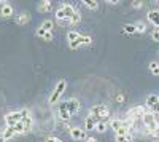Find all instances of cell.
<instances>
[{
    "instance_id": "obj_2",
    "label": "cell",
    "mask_w": 159,
    "mask_h": 142,
    "mask_svg": "<svg viewBox=\"0 0 159 142\" xmlns=\"http://www.w3.org/2000/svg\"><path fill=\"white\" fill-rule=\"evenodd\" d=\"M76 13V10L72 5H62L57 11H56V19L62 21L61 24H69V21L72 19V16Z\"/></svg>"
},
{
    "instance_id": "obj_36",
    "label": "cell",
    "mask_w": 159,
    "mask_h": 142,
    "mask_svg": "<svg viewBox=\"0 0 159 142\" xmlns=\"http://www.w3.org/2000/svg\"><path fill=\"white\" fill-rule=\"evenodd\" d=\"M0 142H7V139L3 137V134H2V133H0Z\"/></svg>"
},
{
    "instance_id": "obj_13",
    "label": "cell",
    "mask_w": 159,
    "mask_h": 142,
    "mask_svg": "<svg viewBox=\"0 0 159 142\" xmlns=\"http://www.w3.org/2000/svg\"><path fill=\"white\" fill-rule=\"evenodd\" d=\"M0 15H2L3 18H10L13 16V7L7 2H2V8H0Z\"/></svg>"
},
{
    "instance_id": "obj_31",
    "label": "cell",
    "mask_w": 159,
    "mask_h": 142,
    "mask_svg": "<svg viewBox=\"0 0 159 142\" xmlns=\"http://www.w3.org/2000/svg\"><path fill=\"white\" fill-rule=\"evenodd\" d=\"M45 142H62L61 139H57V137H46L45 139Z\"/></svg>"
},
{
    "instance_id": "obj_8",
    "label": "cell",
    "mask_w": 159,
    "mask_h": 142,
    "mask_svg": "<svg viewBox=\"0 0 159 142\" xmlns=\"http://www.w3.org/2000/svg\"><path fill=\"white\" fill-rule=\"evenodd\" d=\"M52 27H54V22L48 19V21H45V22H43V24H42V26H40V27L37 29L35 35L42 38V37H43V35H45L46 32H51V31H52Z\"/></svg>"
},
{
    "instance_id": "obj_29",
    "label": "cell",
    "mask_w": 159,
    "mask_h": 142,
    "mask_svg": "<svg viewBox=\"0 0 159 142\" xmlns=\"http://www.w3.org/2000/svg\"><path fill=\"white\" fill-rule=\"evenodd\" d=\"M137 26V34H143L145 31H147V26H145L143 22H135Z\"/></svg>"
},
{
    "instance_id": "obj_18",
    "label": "cell",
    "mask_w": 159,
    "mask_h": 142,
    "mask_svg": "<svg viewBox=\"0 0 159 142\" xmlns=\"http://www.w3.org/2000/svg\"><path fill=\"white\" fill-rule=\"evenodd\" d=\"M107 130H108V123H107V121H103V120H102V121H99V123L96 125V131H97V133H100V134H103Z\"/></svg>"
},
{
    "instance_id": "obj_33",
    "label": "cell",
    "mask_w": 159,
    "mask_h": 142,
    "mask_svg": "<svg viewBox=\"0 0 159 142\" xmlns=\"http://www.w3.org/2000/svg\"><path fill=\"white\" fill-rule=\"evenodd\" d=\"M132 7H134V8H142L143 2H132Z\"/></svg>"
},
{
    "instance_id": "obj_25",
    "label": "cell",
    "mask_w": 159,
    "mask_h": 142,
    "mask_svg": "<svg viewBox=\"0 0 159 142\" xmlns=\"http://www.w3.org/2000/svg\"><path fill=\"white\" fill-rule=\"evenodd\" d=\"M22 123H24V126H25V131H30V130H32V126H34V120H32V117L24 118Z\"/></svg>"
},
{
    "instance_id": "obj_9",
    "label": "cell",
    "mask_w": 159,
    "mask_h": 142,
    "mask_svg": "<svg viewBox=\"0 0 159 142\" xmlns=\"http://www.w3.org/2000/svg\"><path fill=\"white\" fill-rule=\"evenodd\" d=\"M70 137L75 140H86L88 136L81 128H70Z\"/></svg>"
},
{
    "instance_id": "obj_12",
    "label": "cell",
    "mask_w": 159,
    "mask_h": 142,
    "mask_svg": "<svg viewBox=\"0 0 159 142\" xmlns=\"http://www.w3.org/2000/svg\"><path fill=\"white\" fill-rule=\"evenodd\" d=\"M37 8H38L40 13H49L52 10V2H51V0H42Z\"/></svg>"
},
{
    "instance_id": "obj_21",
    "label": "cell",
    "mask_w": 159,
    "mask_h": 142,
    "mask_svg": "<svg viewBox=\"0 0 159 142\" xmlns=\"http://www.w3.org/2000/svg\"><path fill=\"white\" fill-rule=\"evenodd\" d=\"M123 31H124L126 34H129V35H132V34H137V26H135V24H126Z\"/></svg>"
},
{
    "instance_id": "obj_16",
    "label": "cell",
    "mask_w": 159,
    "mask_h": 142,
    "mask_svg": "<svg viewBox=\"0 0 159 142\" xmlns=\"http://www.w3.org/2000/svg\"><path fill=\"white\" fill-rule=\"evenodd\" d=\"M159 102V96L157 94H150L148 97H147V107L148 109H151V107H154L156 104Z\"/></svg>"
},
{
    "instance_id": "obj_28",
    "label": "cell",
    "mask_w": 159,
    "mask_h": 142,
    "mask_svg": "<svg viewBox=\"0 0 159 142\" xmlns=\"http://www.w3.org/2000/svg\"><path fill=\"white\" fill-rule=\"evenodd\" d=\"M80 21H81V15H80V11H76L75 15L72 16V19L69 21V24H78Z\"/></svg>"
},
{
    "instance_id": "obj_26",
    "label": "cell",
    "mask_w": 159,
    "mask_h": 142,
    "mask_svg": "<svg viewBox=\"0 0 159 142\" xmlns=\"http://www.w3.org/2000/svg\"><path fill=\"white\" fill-rule=\"evenodd\" d=\"M80 37V34L76 32V31H70L69 34H67V40H69V43H72V42H75L76 38Z\"/></svg>"
},
{
    "instance_id": "obj_22",
    "label": "cell",
    "mask_w": 159,
    "mask_h": 142,
    "mask_svg": "<svg viewBox=\"0 0 159 142\" xmlns=\"http://www.w3.org/2000/svg\"><path fill=\"white\" fill-rule=\"evenodd\" d=\"M150 72L154 75V77H159V64L157 62H150Z\"/></svg>"
},
{
    "instance_id": "obj_15",
    "label": "cell",
    "mask_w": 159,
    "mask_h": 142,
    "mask_svg": "<svg viewBox=\"0 0 159 142\" xmlns=\"http://www.w3.org/2000/svg\"><path fill=\"white\" fill-rule=\"evenodd\" d=\"M57 117L62 120V121H69L72 117H73V115L67 110V109H59V112H57Z\"/></svg>"
},
{
    "instance_id": "obj_23",
    "label": "cell",
    "mask_w": 159,
    "mask_h": 142,
    "mask_svg": "<svg viewBox=\"0 0 159 142\" xmlns=\"http://www.w3.org/2000/svg\"><path fill=\"white\" fill-rule=\"evenodd\" d=\"M132 139H134L132 133H130V134H127V136H116V137H115V140H116V142H132Z\"/></svg>"
},
{
    "instance_id": "obj_3",
    "label": "cell",
    "mask_w": 159,
    "mask_h": 142,
    "mask_svg": "<svg viewBox=\"0 0 159 142\" xmlns=\"http://www.w3.org/2000/svg\"><path fill=\"white\" fill-rule=\"evenodd\" d=\"M89 115L96 117L99 121H102V118H108L110 117V109L103 104H97V106H92L89 110Z\"/></svg>"
},
{
    "instance_id": "obj_6",
    "label": "cell",
    "mask_w": 159,
    "mask_h": 142,
    "mask_svg": "<svg viewBox=\"0 0 159 142\" xmlns=\"http://www.w3.org/2000/svg\"><path fill=\"white\" fill-rule=\"evenodd\" d=\"M22 113H21V110L19 112H10V113H7L5 115V123H7V126H15L16 123H19V121H22Z\"/></svg>"
},
{
    "instance_id": "obj_37",
    "label": "cell",
    "mask_w": 159,
    "mask_h": 142,
    "mask_svg": "<svg viewBox=\"0 0 159 142\" xmlns=\"http://www.w3.org/2000/svg\"><path fill=\"white\" fill-rule=\"evenodd\" d=\"M86 142H96V139H94V137H88Z\"/></svg>"
},
{
    "instance_id": "obj_11",
    "label": "cell",
    "mask_w": 159,
    "mask_h": 142,
    "mask_svg": "<svg viewBox=\"0 0 159 142\" xmlns=\"http://www.w3.org/2000/svg\"><path fill=\"white\" fill-rule=\"evenodd\" d=\"M147 19H148V22H151L157 29L159 27V10H150L148 15H147Z\"/></svg>"
},
{
    "instance_id": "obj_38",
    "label": "cell",
    "mask_w": 159,
    "mask_h": 142,
    "mask_svg": "<svg viewBox=\"0 0 159 142\" xmlns=\"http://www.w3.org/2000/svg\"><path fill=\"white\" fill-rule=\"evenodd\" d=\"M157 134H159V126H157ZM157 134H156V136H157Z\"/></svg>"
},
{
    "instance_id": "obj_4",
    "label": "cell",
    "mask_w": 159,
    "mask_h": 142,
    "mask_svg": "<svg viewBox=\"0 0 159 142\" xmlns=\"http://www.w3.org/2000/svg\"><path fill=\"white\" fill-rule=\"evenodd\" d=\"M65 88H67V82H65V80H59V82H57V86L54 88L52 94L49 96V104H51V106H56L57 102H59L61 96H62L64 91H65Z\"/></svg>"
},
{
    "instance_id": "obj_20",
    "label": "cell",
    "mask_w": 159,
    "mask_h": 142,
    "mask_svg": "<svg viewBox=\"0 0 159 142\" xmlns=\"http://www.w3.org/2000/svg\"><path fill=\"white\" fill-rule=\"evenodd\" d=\"M11 128H13V130H15V133H16V134H22V133H27V131H25V126H24V123H22V121L16 123L15 126H11Z\"/></svg>"
},
{
    "instance_id": "obj_39",
    "label": "cell",
    "mask_w": 159,
    "mask_h": 142,
    "mask_svg": "<svg viewBox=\"0 0 159 142\" xmlns=\"http://www.w3.org/2000/svg\"><path fill=\"white\" fill-rule=\"evenodd\" d=\"M156 137H157V139H159V134H157V136H156Z\"/></svg>"
},
{
    "instance_id": "obj_17",
    "label": "cell",
    "mask_w": 159,
    "mask_h": 142,
    "mask_svg": "<svg viewBox=\"0 0 159 142\" xmlns=\"http://www.w3.org/2000/svg\"><path fill=\"white\" fill-rule=\"evenodd\" d=\"M2 134H3V137L8 140V139H11V137H15L16 136V133H15V130H13V128L11 126H7L5 128V130L2 131Z\"/></svg>"
},
{
    "instance_id": "obj_19",
    "label": "cell",
    "mask_w": 159,
    "mask_h": 142,
    "mask_svg": "<svg viewBox=\"0 0 159 142\" xmlns=\"http://www.w3.org/2000/svg\"><path fill=\"white\" fill-rule=\"evenodd\" d=\"M108 126H110L111 130H113V131L116 133V131L119 130V128L123 126V121H121V120H118V118H113V120H111V121L108 123Z\"/></svg>"
},
{
    "instance_id": "obj_7",
    "label": "cell",
    "mask_w": 159,
    "mask_h": 142,
    "mask_svg": "<svg viewBox=\"0 0 159 142\" xmlns=\"http://www.w3.org/2000/svg\"><path fill=\"white\" fill-rule=\"evenodd\" d=\"M91 43H92V38H91L89 35H80L75 42H72V43H69V45H70L72 50H76V48L81 46V45H91Z\"/></svg>"
},
{
    "instance_id": "obj_27",
    "label": "cell",
    "mask_w": 159,
    "mask_h": 142,
    "mask_svg": "<svg viewBox=\"0 0 159 142\" xmlns=\"http://www.w3.org/2000/svg\"><path fill=\"white\" fill-rule=\"evenodd\" d=\"M127 134H130V130H129V128H126V126H121L116 131V136H127Z\"/></svg>"
},
{
    "instance_id": "obj_34",
    "label": "cell",
    "mask_w": 159,
    "mask_h": 142,
    "mask_svg": "<svg viewBox=\"0 0 159 142\" xmlns=\"http://www.w3.org/2000/svg\"><path fill=\"white\" fill-rule=\"evenodd\" d=\"M116 101H118V102H121V104H123V102H124L126 99H124V96H123V94H118V96H116Z\"/></svg>"
},
{
    "instance_id": "obj_32",
    "label": "cell",
    "mask_w": 159,
    "mask_h": 142,
    "mask_svg": "<svg viewBox=\"0 0 159 142\" xmlns=\"http://www.w3.org/2000/svg\"><path fill=\"white\" fill-rule=\"evenodd\" d=\"M42 38H45V40H52V34H51V32H46Z\"/></svg>"
},
{
    "instance_id": "obj_5",
    "label": "cell",
    "mask_w": 159,
    "mask_h": 142,
    "mask_svg": "<svg viewBox=\"0 0 159 142\" xmlns=\"http://www.w3.org/2000/svg\"><path fill=\"white\" fill-rule=\"evenodd\" d=\"M59 109H67L72 115H75L80 110V101L72 97V99L65 101V102H59Z\"/></svg>"
},
{
    "instance_id": "obj_1",
    "label": "cell",
    "mask_w": 159,
    "mask_h": 142,
    "mask_svg": "<svg viewBox=\"0 0 159 142\" xmlns=\"http://www.w3.org/2000/svg\"><path fill=\"white\" fill-rule=\"evenodd\" d=\"M142 121H143V126H145V131H147L148 134H153L156 136L157 134V120H156V115L147 107V110H145L143 117H142Z\"/></svg>"
},
{
    "instance_id": "obj_10",
    "label": "cell",
    "mask_w": 159,
    "mask_h": 142,
    "mask_svg": "<svg viewBox=\"0 0 159 142\" xmlns=\"http://www.w3.org/2000/svg\"><path fill=\"white\" fill-rule=\"evenodd\" d=\"M99 123V120L96 117H92V115H88L84 118V130L86 131H96V125Z\"/></svg>"
},
{
    "instance_id": "obj_30",
    "label": "cell",
    "mask_w": 159,
    "mask_h": 142,
    "mask_svg": "<svg viewBox=\"0 0 159 142\" xmlns=\"http://www.w3.org/2000/svg\"><path fill=\"white\" fill-rule=\"evenodd\" d=\"M151 37H153L154 42H159V29H154L153 34H151Z\"/></svg>"
},
{
    "instance_id": "obj_14",
    "label": "cell",
    "mask_w": 159,
    "mask_h": 142,
    "mask_svg": "<svg viewBox=\"0 0 159 142\" xmlns=\"http://www.w3.org/2000/svg\"><path fill=\"white\" fill-rule=\"evenodd\" d=\"M16 22H18L19 26L29 24V22H30V15H29V13H19V15L16 16Z\"/></svg>"
},
{
    "instance_id": "obj_24",
    "label": "cell",
    "mask_w": 159,
    "mask_h": 142,
    "mask_svg": "<svg viewBox=\"0 0 159 142\" xmlns=\"http://www.w3.org/2000/svg\"><path fill=\"white\" fill-rule=\"evenodd\" d=\"M83 5H86V7L91 8V10H97V8H99V2H96V0H84Z\"/></svg>"
},
{
    "instance_id": "obj_35",
    "label": "cell",
    "mask_w": 159,
    "mask_h": 142,
    "mask_svg": "<svg viewBox=\"0 0 159 142\" xmlns=\"http://www.w3.org/2000/svg\"><path fill=\"white\" fill-rule=\"evenodd\" d=\"M119 2H118V0H110V2H108V5H118Z\"/></svg>"
}]
</instances>
